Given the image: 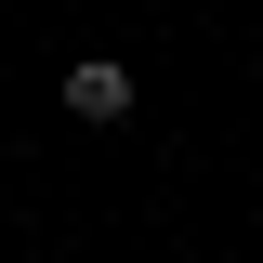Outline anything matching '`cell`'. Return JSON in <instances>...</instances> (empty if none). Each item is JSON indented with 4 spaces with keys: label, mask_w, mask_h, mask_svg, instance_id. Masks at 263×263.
Segmentation results:
<instances>
[{
    "label": "cell",
    "mask_w": 263,
    "mask_h": 263,
    "mask_svg": "<svg viewBox=\"0 0 263 263\" xmlns=\"http://www.w3.org/2000/svg\"><path fill=\"white\" fill-rule=\"evenodd\" d=\"M66 119H92V132L132 119V66H119V53H79V66H66Z\"/></svg>",
    "instance_id": "6da1fadb"
}]
</instances>
